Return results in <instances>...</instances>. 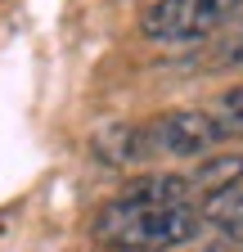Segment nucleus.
I'll use <instances>...</instances> for the list:
<instances>
[{"mask_svg": "<svg viewBox=\"0 0 243 252\" xmlns=\"http://www.w3.org/2000/svg\"><path fill=\"white\" fill-rule=\"evenodd\" d=\"M198 212L189 203L180 207H153V203H135V198H117L99 212L95 220V239L122 252H171L180 243H189L198 234Z\"/></svg>", "mask_w": 243, "mask_h": 252, "instance_id": "1", "label": "nucleus"}, {"mask_svg": "<svg viewBox=\"0 0 243 252\" xmlns=\"http://www.w3.org/2000/svg\"><path fill=\"white\" fill-rule=\"evenodd\" d=\"M144 158H207L221 140V126L203 108H176L140 126Z\"/></svg>", "mask_w": 243, "mask_h": 252, "instance_id": "2", "label": "nucleus"}, {"mask_svg": "<svg viewBox=\"0 0 243 252\" xmlns=\"http://www.w3.org/2000/svg\"><path fill=\"white\" fill-rule=\"evenodd\" d=\"M239 9L243 0H158L149 5L140 32L149 41H203Z\"/></svg>", "mask_w": 243, "mask_h": 252, "instance_id": "3", "label": "nucleus"}, {"mask_svg": "<svg viewBox=\"0 0 243 252\" xmlns=\"http://www.w3.org/2000/svg\"><path fill=\"white\" fill-rule=\"evenodd\" d=\"M243 185V153H212L207 162L189 176V189L203 198H216V194H230V189Z\"/></svg>", "mask_w": 243, "mask_h": 252, "instance_id": "4", "label": "nucleus"}, {"mask_svg": "<svg viewBox=\"0 0 243 252\" xmlns=\"http://www.w3.org/2000/svg\"><path fill=\"white\" fill-rule=\"evenodd\" d=\"M122 198H135V203H153V207H180L194 198L189 189V176H171V171H158V176H140Z\"/></svg>", "mask_w": 243, "mask_h": 252, "instance_id": "5", "label": "nucleus"}, {"mask_svg": "<svg viewBox=\"0 0 243 252\" xmlns=\"http://www.w3.org/2000/svg\"><path fill=\"white\" fill-rule=\"evenodd\" d=\"M95 158L104 167H126V162H140L144 158V135L140 126H104L95 135Z\"/></svg>", "mask_w": 243, "mask_h": 252, "instance_id": "6", "label": "nucleus"}, {"mask_svg": "<svg viewBox=\"0 0 243 252\" xmlns=\"http://www.w3.org/2000/svg\"><path fill=\"white\" fill-rule=\"evenodd\" d=\"M203 220H212L216 230H225L230 239L243 230V189H230V194H216V198H207L203 207Z\"/></svg>", "mask_w": 243, "mask_h": 252, "instance_id": "7", "label": "nucleus"}, {"mask_svg": "<svg viewBox=\"0 0 243 252\" xmlns=\"http://www.w3.org/2000/svg\"><path fill=\"white\" fill-rule=\"evenodd\" d=\"M212 68H239L243 63V9H239V18L230 23V32L216 41V50H212Z\"/></svg>", "mask_w": 243, "mask_h": 252, "instance_id": "8", "label": "nucleus"}, {"mask_svg": "<svg viewBox=\"0 0 243 252\" xmlns=\"http://www.w3.org/2000/svg\"><path fill=\"white\" fill-rule=\"evenodd\" d=\"M212 117H216L221 135H243V86L239 90H225L216 108H212Z\"/></svg>", "mask_w": 243, "mask_h": 252, "instance_id": "9", "label": "nucleus"}]
</instances>
